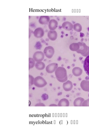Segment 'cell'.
I'll list each match as a JSON object with an SVG mask.
<instances>
[{
  "label": "cell",
  "instance_id": "cell-1",
  "mask_svg": "<svg viewBox=\"0 0 89 126\" xmlns=\"http://www.w3.org/2000/svg\"><path fill=\"white\" fill-rule=\"evenodd\" d=\"M55 72L56 77L59 81L64 82L67 80V72L64 68L59 67Z\"/></svg>",
  "mask_w": 89,
  "mask_h": 126
},
{
  "label": "cell",
  "instance_id": "cell-2",
  "mask_svg": "<svg viewBox=\"0 0 89 126\" xmlns=\"http://www.w3.org/2000/svg\"><path fill=\"white\" fill-rule=\"evenodd\" d=\"M34 84L37 87L42 88L45 86L47 84V82L43 77L38 76L34 79Z\"/></svg>",
  "mask_w": 89,
  "mask_h": 126
},
{
  "label": "cell",
  "instance_id": "cell-3",
  "mask_svg": "<svg viewBox=\"0 0 89 126\" xmlns=\"http://www.w3.org/2000/svg\"><path fill=\"white\" fill-rule=\"evenodd\" d=\"M55 53L54 49L51 46H47L45 48L44 50V53L46 57L48 59H51L53 57Z\"/></svg>",
  "mask_w": 89,
  "mask_h": 126
},
{
  "label": "cell",
  "instance_id": "cell-4",
  "mask_svg": "<svg viewBox=\"0 0 89 126\" xmlns=\"http://www.w3.org/2000/svg\"><path fill=\"white\" fill-rule=\"evenodd\" d=\"M44 58V54L42 51L35 52L33 56V59L37 62H42Z\"/></svg>",
  "mask_w": 89,
  "mask_h": 126
},
{
  "label": "cell",
  "instance_id": "cell-5",
  "mask_svg": "<svg viewBox=\"0 0 89 126\" xmlns=\"http://www.w3.org/2000/svg\"><path fill=\"white\" fill-rule=\"evenodd\" d=\"M58 64L56 63H52L46 67V71L48 73H52L58 68Z\"/></svg>",
  "mask_w": 89,
  "mask_h": 126
},
{
  "label": "cell",
  "instance_id": "cell-6",
  "mask_svg": "<svg viewBox=\"0 0 89 126\" xmlns=\"http://www.w3.org/2000/svg\"><path fill=\"white\" fill-rule=\"evenodd\" d=\"M34 36L36 38H42L44 35V30L42 28H37L34 31Z\"/></svg>",
  "mask_w": 89,
  "mask_h": 126
},
{
  "label": "cell",
  "instance_id": "cell-7",
  "mask_svg": "<svg viewBox=\"0 0 89 126\" xmlns=\"http://www.w3.org/2000/svg\"><path fill=\"white\" fill-rule=\"evenodd\" d=\"M58 25V22L57 20L55 19H51L49 22L48 28L50 31H54L57 28Z\"/></svg>",
  "mask_w": 89,
  "mask_h": 126
},
{
  "label": "cell",
  "instance_id": "cell-8",
  "mask_svg": "<svg viewBox=\"0 0 89 126\" xmlns=\"http://www.w3.org/2000/svg\"><path fill=\"white\" fill-rule=\"evenodd\" d=\"M63 89L65 91H70L73 89V83L71 81L68 80L63 84Z\"/></svg>",
  "mask_w": 89,
  "mask_h": 126
},
{
  "label": "cell",
  "instance_id": "cell-9",
  "mask_svg": "<svg viewBox=\"0 0 89 126\" xmlns=\"http://www.w3.org/2000/svg\"><path fill=\"white\" fill-rule=\"evenodd\" d=\"M84 68L86 74L89 76V55L86 57L84 61Z\"/></svg>",
  "mask_w": 89,
  "mask_h": 126
},
{
  "label": "cell",
  "instance_id": "cell-10",
  "mask_svg": "<svg viewBox=\"0 0 89 126\" xmlns=\"http://www.w3.org/2000/svg\"><path fill=\"white\" fill-rule=\"evenodd\" d=\"M48 37L50 40L54 41L57 37V32L56 31H50L47 34Z\"/></svg>",
  "mask_w": 89,
  "mask_h": 126
},
{
  "label": "cell",
  "instance_id": "cell-11",
  "mask_svg": "<svg viewBox=\"0 0 89 126\" xmlns=\"http://www.w3.org/2000/svg\"><path fill=\"white\" fill-rule=\"evenodd\" d=\"M50 20V18L48 16H41L39 19V22L42 25H45L49 22Z\"/></svg>",
  "mask_w": 89,
  "mask_h": 126
},
{
  "label": "cell",
  "instance_id": "cell-12",
  "mask_svg": "<svg viewBox=\"0 0 89 126\" xmlns=\"http://www.w3.org/2000/svg\"><path fill=\"white\" fill-rule=\"evenodd\" d=\"M81 88L83 90L87 92H89V81H82L81 83Z\"/></svg>",
  "mask_w": 89,
  "mask_h": 126
},
{
  "label": "cell",
  "instance_id": "cell-13",
  "mask_svg": "<svg viewBox=\"0 0 89 126\" xmlns=\"http://www.w3.org/2000/svg\"><path fill=\"white\" fill-rule=\"evenodd\" d=\"M84 98L82 97H78L74 100V105L75 107H81L82 106L83 102L84 101Z\"/></svg>",
  "mask_w": 89,
  "mask_h": 126
},
{
  "label": "cell",
  "instance_id": "cell-14",
  "mask_svg": "<svg viewBox=\"0 0 89 126\" xmlns=\"http://www.w3.org/2000/svg\"><path fill=\"white\" fill-rule=\"evenodd\" d=\"M69 105V101L66 98H63L61 99L58 104V106L59 107H68Z\"/></svg>",
  "mask_w": 89,
  "mask_h": 126
},
{
  "label": "cell",
  "instance_id": "cell-15",
  "mask_svg": "<svg viewBox=\"0 0 89 126\" xmlns=\"http://www.w3.org/2000/svg\"><path fill=\"white\" fill-rule=\"evenodd\" d=\"M73 25L72 23L68 22H65L62 24V27L67 31H70L73 28Z\"/></svg>",
  "mask_w": 89,
  "mask_h": 126
},
{
  "label": "cell",
  "instance_id": "cell-16",
  "mask_svg": "<svg viewBox=\"0 0 89 126\" xmlns=\"http://www.w3.org/2000/svg\"><path fill=\"white\" fill-rule=\"evenodd\" d=\"M35 66L36 68L39 70H43L45 68V64L44 63L42 62H37Z\"/></svg>",
  "mask_w": 89,
  "mask_h": 126
},
{
  "label": "cell",
  "instance_id": "cell-17",
  "mask_svg": "<svg viewBox=\"0 0 89 126\" xmlns=\"http://www.w3.org/2000/svg\"><path fill=\"white\" fill-rule=\"evenodd\" d=\"M73 73L74 75L76 76H79L82 74V70L79 68H74L73 70Z\"/></svg>",
  "mask_w": 89,
  "mask_h": 126
},
{
  "label": "cell",
  "instance_id": "cell-18",
  "mask_svg": "<svg viewBox=\"0 0 89 126\" xmlns=\"http://www.w3.org/2000/svg\"><path fill=\"white\" fill-rule=\"evenodd\" d=\"M35 61L32 58H29V70L33 68L35 65Z\"/></svg>",
  "mask_w": 89,
  "mask_h": 126
},
{
  "label": "cell",
  "instance_id": "cell-19",
  "mask_svg": "<svg viewBox=\"0 0 89 126\" xmlns=\"http://www.w3.org/2000/svg\"><path fill=\"white\" fill-rule=\"evenodd\" d=\"M74 30L76 31L79 32L81 31V26L78 23H76L74 25Z\"/></svg>",
  "mask_w": 89,
  "mask_h": 126
},
{
  "label": "cell",
  "instance_id": "cell-20",
  "mask_svg": "<svg viewBox=\"0 0 89 126\" xmlns=\"http://www.w3.org/2000/svg\"><path fill=\"white\" fill-rule=\"evenodd\" d=\"M34 79L33 77L31 75H29V86H31L33 84L34 82Z\"/></svg>",
  "mask_w": 89,
  "mask_h": 126
},
{
  "label": "cell",
  "instance_id": "cell-21",
  "mask_svg": "<svg viewBox=\"0 0 89 126\" xmlns=\"http://www.w3.org/2000/svg\"><path fill=\"white\" fill-rule=\"evenodd\" d=\"M83 107H89V99L85 100L82 104Z\"/></svg>",
  "mask_w": 89,
  "mask_h": 126
},
{
  "label": "cell",
  "instance_id": "cell-22",
  "mask_svg": "<svg viewBox=\"0 0 89 126\" xmlns=\"http://www.w3.org/2000/svg\"><path fill=\"white\" fill-rule=\"evenodd\" d=\"M42 97L43 100H46L48 98V96L47 94H44L42 95Z\"/></svg>",
  "mask_w": 89,
  "mask_h": 126
},
{
  "label": "cell",
  "instance_id": "cell-23",
  "mask_svg": "<svg viewBox=\"0 0 89 126\" xmlns=\"http://www.w3.org/2000/svg\"><path fill=\"white\" fill-rule=\"evenodd\" d=\"M36 106H45V105L43 103H39V104H37L35 105Z\"/></svg>",
  "mask_w": 89,
  "mask_h": 126
},
{
  "label": "cell",
  "instance_id": "cell-24",
  "mask_svg": "<svg viewBox=\"0 0 89 126\" xmlns=\"http://www.w3.org/2000/svg\"><path fill=\"white\" fill-rule=\"evenodd\" d=\"M58 105H57L56 104H51L50 105V106H57Z\"/></svg>",
  "mask_w": 89,
  "mask_h": 126
}]
</instances>
